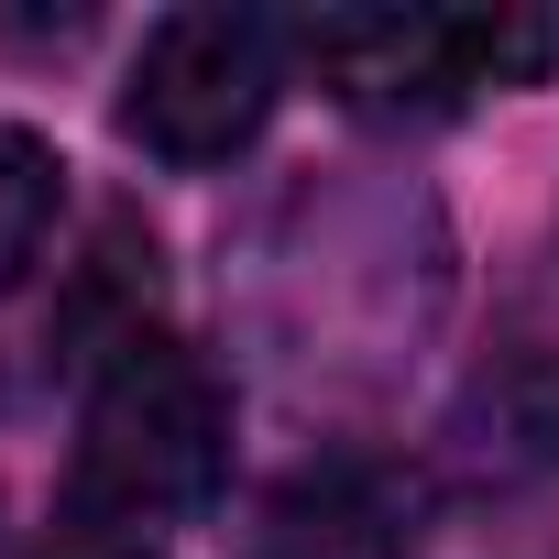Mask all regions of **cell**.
Here are the masks:
<instances>
[{"mask_svg": "<svg viewBox=\"0 0 559 559\" xmlns=\"http://www.w3.org/2000/svg\"><path fill=\"white\" fill-rule=\"evenodd\" d=\"M286 78H297V45L274 12H230V0L165 12V23H143V45L121 67V143H143L176 176H209V165L252 154Z\"/></svg>", "mask_w": 559, "mask_h": 559, "instance_id": "4", "label": "cell"}, {"mask_svg": "<svg viewBox=\"0 0 559 559\" xmlns=\"http://www.w3.org/2000/svg\"><path fill=\"white\" fill-rule=\"evenodd\" d=\"M537 559H559V548H537Z\"/></svg>", "mask_w": 559, "mask_h": 559, "instance_id": "9", "label": "cell"}, {"mask_svg": "<svg viewBox=\"0 0 559 559\" xmlns=\"http://www.w3.org/2000/svg\"><path fill=\"white\" fill-rule=\"evenodd\" d=\"M428 483L384 450H319L274 483L230 559H417Z\"/></svg>", "mask_w": 559, "mask_h": 559, "instance_id": "5", "label": "cell"}, {"mask_svg": "<svg viewBox=\"0 0 559 559\" xmlns=\"http://www.w3.org/2000/svg\"><path fill=\"white\" fill-rule=\"evenodd\" d=\"M219 483H230V384H219V362L176 330L121 341L78 395V450H67V483H56V526L165 548L176 526H198L219 504Z\"/></svg>", "mask_w": 559, "mask_h": 559, "instance_id": "2", "label": "cell"}, {"mask_svg": "<svg viewBox=\"0 0 559 559\" xmlns=\"http://www.w3.org/2000/svg\"><path fill=\"white\" fill-rule=\"evenodd\" d=\"M297 67L384 132H428L461 121L483 88H548L559 78V12H308L286 23Z\"/></svg>", "mask_w": 559, "mask_h": 559, "instance_id": "3", "label": "cell"}, {"mask_svg": "<svg viewBox=\"0 0 559 559\" xmlns=\"http://www.w3.org/2000/svg\"><path fill=\"white\" fill-rule=\"evenodd\" d=\"M56 219H67V165H56V143L23 132V121H0V297L56 252Z\"/></svg>", "mask_w": 559, "mask_h": 559, "instance_id": "7", "label": "cell"}, {"mask_svg": "<svg viewBox=\"0 0 559 559\" xmlns=\"http://www.w3.org/2000/svg\"><path fill=\"white\" fill-rule=\"evenodd\" d=\"M450 472L483 483V493H515V483L559 472V330L548 319H515L472 362V384L450 406Z\"/></svg>", "mask_w": 559, "mask_h": 559, "instance_id": "6", "label": "cell"}, {"mask_svg": "<svg viewBox=\"0 0 559 559\" xmlns=\"http://www.w3.org/2000/svg\"><path fill=\"white\" fill-rule=\"evenodd\" d=\"M45 559H165L143 537H88V526H45Z\"/></svg>", "mask_w": 559, "mask_h": 559, "instance_id": "8", "label": "cell"}, {"mask_svg": "<svg viewBox=\"0 0 559 559\" xmlns=\"http://www.w3.org/2000/svg\"><path fill=\"white\" fill-rule=\"evenodd\" d=\"M241 308L263 352L319 395L395 384L417 341L450 308V230L428 187H373V176H308L252 230Z\"/></svg>", "mask_w": 559, "mask_h": 559, "instance_id": "1", "label": "cell"}]
</instances>
